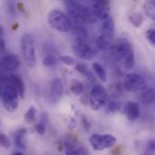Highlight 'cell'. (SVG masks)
Returning a JSON list of instances; mask_svg holds the SVG:
<instances>
[{
	"label": "cell",
	"mask_w": 155,
	"mask_h": 155,
	"mask_svg": "<svg viewBox=\"0 0 155 155\" xmlns=\"http://www.w3.org/2000/svg\"><path fill=\"white\" fill-rule=\"evenodd\" d=\"M101 29H102L101 35L104 37H105L107 40H111L114 37V22L111 15L102 21Z\"/></svg>",
	"instance_id": "cell-13"
},
{
	"label": "cell",
	"mask_w": 155,
	"mask_h": 155,
	"mask_svg": "<svg viewBox=\"0 0 155 155\" xmlns=\"http://www.w3.org/2000/svg\"><path fill=\"white\" fill-rule=\"evenodd\" d=\"M9 78H10V80L12 81V83H13V84L15 85V87L16 88L19 96L23 98V97L25 96V84H24L23 80H22L20 77H18L17 75H15V74H11V75L9 76Z\"/></svg>",
	"instance_id": "cell-17"
},
{
	"label": "cell",
	"mask_w": 155,
	"mask_h": 155,
	"mask_svg": "<svg viewBox=\"0 0 155 155\" xmlns=\"http://www.w3.org/2000/svg\"><path fill=\"white\" fill-rule=\"evenodd\" d=\"M64 5L69 15L78 22L93 24L96 21V17L94 13L84 4L78 1L67 0L64 2Z\"/></svg>",
	"instance_id": "cell-3"
},
{
	"label": "cell",
	"mask_w": 155,
	"mask_h": 155,
	"mask_svg": "<svg viewBox=\"0 0 155 155\" xmlns=\"http://www.w3.org/2000/svg\"><path fill=\"white\" fill-rule=\"evenodd\" d=\"M57 60H59L54 54L48 53L45 55L44 59H43V64L45 66H52L54 65L57 62Z\"/></svg>",
	"instance_id": "cell-26"
},
{
	"label": "cell",
	"mask_w": 155,
	"mask_h": 155,
	"mask_svg": "<svg viewBox=\"0 0 155 155\" xmlns=\"http://www.w3.org/2000/svg\"><path fill=\"white\" fill-rule=\"evenodd\" d=\"M107 92L101 84H96L90 92L89 105L94 111L99 110L107 101Z\"/></svg>",
	"instance_id": "cell-7"
},
{
	"label": "cell",
	"mask_w": 155,
	"mask_h": 155,
	"mask_svg": "<svg viewBox=\"0 0 155 155\" xmlns=\"http://www.w3.org/2000/svg\"><path fill=\"white\" fill-rule=\"evenodd\" d=\"M20 66V60L14 54H6L1 58V67L5 72H12Z\"/></svg>",
	"instance_id": "cell-12"
},
{
	"label": "cell",
	"mask_w": 155,
	"mask_h": 155,
	"mask_svg": "<svg viewBox=\"0 0 155 155\" xmlns=\"http://www.w3.org/2000/svg\"><path fill=\"white\" fill-rule=\"evenodd\" d=\"M35 130H36V132H37L39 134L43 135V134H45V126L44 124L39 123V124H37L35 125Z\"/></svg>",
	"instance_id": "cell-33"
},
{
	"label": "cell",
	"mask_w": 155,
	"mask_h": 155,
	"mask_svg": "<svg viewBox=\"0 0 155 155\" xmlns=\"http://www.w3.org/2000/svg\"><path fill=\"white\" fill-rule=\"evenodd\" d=\"M65 155H90L88 150L79 144L74 139L67 138L64 143Z\"/></svg>",
	"instance_id": "cell-11"
},
{
	"label": "cell",
	"mask_w": 155,
	"mask_h": 155,
	"mask_svg": "<svg viewBox=\"0 0 155 155\" xmlns=\"http://www.w3.org/2000/svg\"><path fill=\"white\" fill-rule=\"evenodd\" d=\"M18 92L9 77H3L1 81V101L4 108L13 113L18 106Z\"/></svg>",
	"instance_id": "cell-1"
},
{
	"label": "cell",
	"mask_w": 155,
	"mask_h": 155,
	"mask_svg": "<svg viewBox=\"0 0 155 155\" xmlns=\"http://www.w3.org/2000/svg\"><path fill=\"white\" fill-rule=\"evenodd\" d=\"M142 100L145 104H152L155 101V90L153 88H148L143 91Z\"/></svg>",
	"instance_id": "cell-22"
},
{
	"label": "cell",
	"mask_w": 155,
	"mask_h": 155,
	"mask_svg": "<svg viewBox=\"0 0 155 155\" xmlns=\"http://www.w3.org/2000/svg\"><path fill=\"white\" fill-rule=\"evenodd\" d=\"M59 61L66 65H74V59L70 55H60L58 57Z\"/></svg>",
	"instance_id": "cell-30"
},
{
	"label": "cell",
	"mask_w": 155,
	"mask_h": 155,
	"mask_svg": "<svg viewBox=\"0 0 155 155\" xmlns=\"http://www.w3.org/2000/svg\"><path fill=\"white\" fill-rule=\"evenodd\" d=\"M26 134V130L25 129H19L15 133L14 138H15V143L17 147L19 148H23L25 147V143H24V140Z\"/></svg>",
	"instance_id": "cell-21"
},
{
	"label": "cell",
	"mask_w": 155,
	"mask_h": 155,
	"mask_svg": "<svg viewBox=\"0 0 155 155\" xmlns=\"http://www.w3.org/2000/svg\"><path fill=\"white\" fill-rule=\"evenodd\" d=\"M155 154V140H151L147 143L144 155H153Z\"/></svg>",
	"instance_id": "cell-27"
},
{
	"label": "cell",
	"mask_w": 155,
	"mask_h": 155,
	"mask_svg": "<svg viewBox=\"0 0 155 155\" xmlns=\"http://www.w3.org/2000/svg\"><path fill=\"white\" fill-rule=\"evenodd\" d=\"M93 69L95 72V74H97V76L100 78L101 81L103 82H106L107 80V76H106V72L104 70V68L103 67V65L99 63H94L93 64Z\"/></svg>",
	"instance_id": "cell-24"
},
{
	"label": "cell",
	"mask_w": 155,
	"mask_h": 155,
	"mask_svg": "<svg viewBox=\"0 0 155 155\" xmlns=\"http://www.w3.org/2000/svg\"><path fill=\"white\" fill-rule=\"evenodd\" d=\"M0 143H1V146L5 149H8L11 146V143H10L8 137L4 134H2L0 135Z\"/></svg>",
	"instance_id": "cell-31"
},
{
	"label": "cell",
	"mask_w": 155,
	"mask_h": 155,
	"mask_svg": "<svg viewBox=\"0 0 155 155\" xmlns=\"http://www.w3.org/2000/svg\"><path fill=\"white\" fill-rule=\"evenodd\" d=\"M0 45H1V53H4L5 50V41L3 38L0 39Z\"/></svg>",
	"instance_id": "cell-34"
},
{
	"label": "cell",
	"mask_w": 155,
	"mask_h": 155,
	"mask_svg": "<svg viewBox=\"0 0 155 155\" xmlns=\"http://www.w3.org/2000/svg\"><path fill=\"white\" fill-rule=\"evenodd\" d=\"M145 37L152 45L155 46V29L150 28L145 33Z\"/></svg>",
	"instance_id": "cell-28"
},
{
	"label": "cell",
	"mask_w": 155,
	"mask_h": 155,
	"mask_svg": "<svg viewBox=\"0 0 155 155\" xmlns=\"http://www.w3.org/2000/svg\"><path fill=\"white\" fill-rule=\"evenodd\" d=\"M70 89H71V92L74 94V95H81L84 91V86L83 84V83H81L79 80L77 79H74L72 80L71 82V84H70Z\"/></svg>",
	"instance_id": "cell-20"
},
{
	"label": "cell",
	"mask_w": 155,
	"mask_h": 155,
	"mask_svg": "<svg viewBox=\"0 0 155 155\" xmlns=\"http://www.w3.org/2000/svg\"><path fill=\"white\" fill-rule=\"evenodd\" d=\"M72 50L77 57L84 60H91L95 54L91 45L81 41H76L72 45Z\"/></svg>",
	"instance_id": "cell-9"
},
{
	"label": "cell",
	"mask_w": 155,
	"mask_h": 155,
	"mask_svg": "<svg viewBox=\"0 0 155 155\" xmlns=\"http://www.w3.org/2000/svg\"><path fill=\"white\" fill-rule=\"evenodd\" d=\"M120 108H121V104L116 102H110V104H108V110L113 113L118 112Z\"/></svg>",
	"instance_id": "cell-32"
},
{
	"label": "cell",
	"mask_w": 155,
	"mask_h": 155,
	"mask_svg": "<svg viewBox=\"0 0 155 155\" xmlns=\"http://www.w3.org/2000/svg\"><path fill=\"white\" fill-rule=\"evenodd\" d=\"M146 85L147 83L145 78L137 73H130L124 77V86L128 92L144 91L146 89Z\"/></svg>",
	"instance_id": "cell-6"
},
{
	"label": "cell",
	"mask_w": 155,
	"mask_h": 155,
	"mask_svg": "<svg viewBox=\"0 0 155 155\" xmlns=\"http://www.w3.org/2000/svg\"><path fill=\"white\" fill-rule=\"evenodd\" d=\"M12 155H24L22 153H13Z\"/></svg>",
	"instance_id": "cell-35"
},
{
	"label": "cell",
	"mask_w": 155,
	"mask_h": 155,
	"mask_svg": "<svg viewBox=\"0 0 155 155\" xmlns=\"http://www.w3.org/2000/svg\"><path fill=\"white\" fill-rule=\"evenodd\" d=\"M64 94V85L60 79H54L51 84L50 96L54 103L58 102Z\"/></svg>",
	"instance_id": "cell-15"
},
{
	"label": "cell",
	"mask_w": 155,
	"mask_h": 155,
	"mask_svg": "<svg viewBox=\"0 0 155 155\" xmlns=\"http://www.w3.org/2000/svg\"><path fill=\"white\" fill-rule=\"evenodd\" d=\"M113 54L115 58L122 61L126 69L134 66V53L132 44L126 38H120L113 46Z\"/></svg>",
	"instance_id": "cell-2"
},
{
	"label": "cell",
	"mask_w": 155,
	"mask_h": 155,
	"mask_svg": "<svg viewBox=\"0 0 155 155\" xmlns=\"http://www.w3.org/2000/svg\"><path fill=\"white\" fill-rule=\"evenodd\" d=\"M25 120L28 124H34L36 120V109L31 106L25 114Z\"/></svg>",
	"instance_id": "cell-25"
},
{
	"label": "cell",
	"mask_w": 155,
	"mask_h": 155,
	"mask_svg": "<svg viewBox=\"0 0 155 155\" xmlns=\"http://www.w3.org/2000/svg\"><path fill=\"white\" fill-rule=\"evenodd\" d=\"M117 140L112 134H93L90 138V144L94 151H104L115 145Z\"/></svg>",
	"instance_id": "cell-8"
},
{
	"label": "cell",
	"mask_w": 155,
	"mask_h": 155,
	"mask_svg": "<svg viewBox=\"0 0 155 155\" xmlns=\"http://www.w3.org/2000/svg\"><path fill=\"white\" fill-rule=\"evenodd\" d=\"M75 69L82 74H84L89 81H91L92 83H94L95 81V77L94 75V74H92V72L90 70L87 69L86 65L84 64H81V63H77L76 64V66H75Z\"/></svg>",
	"instance_id": "cell-19"
},
{
	"label": "cell",
	"mask_w": 155,
	"mask_h": 155,
	"mask_svg": "<svg viewBox=\"0 0 155 155\" xmlns=\"http://www.w3.org/2000/svg\"><path fill=\"white\" fill-rule=\"evenodd\" d=\"M124 114L127 119L131 122H134L139 118L140 115V106L137 103L130 101L124 106Z\"/></svg>",
	"instance_id": "cell-14"
},
{
	"label": "cell",
	"mask_w": 155,
	"mask_h": 155,
	"mask_svg": "<svg viewBox=\"0 0 155 155\" xmlns=\"http://www.w3.org/2000/svg\"><path fill=\"white\" fill-rule=\"evenodd\" d=\"M108 42L109 40H107L105 37H104L102 35L100 36H98V38L96 39V44H97V46L100 48V49H105L107 46H108Z\"/></svg>",
	"instance_id": "cell-29"
},
{
	"label": "cell",
	"mask_w": 155,
	"mask_h": 155,
	"mask_svg": "<svg viewBox=\"0 0 155 155\" xmlns=\"http://www.w3.org/2000/svg\"><path fill=\"white\" fill-rule=\"evenodd\" d=\"M48 24L51 27L59 32H69L72 29V20L61 10L53 9L49 12L47 16Z\"/></svg>",
	"instance_id": "cell-4"
},
{
	"label": "cell",
	"mask_w": 155,
	"mask_h": 155,
	"mask_svg": "<svg viewBox=\"0 0 155 155\" xmlns=\"http://www.w3.org/2000/svg\"><path fill=\"white\" fill-rule=\"evenodd\" d=\"M71 31H72L73 34L76 36L77 41L84 42V41L88 38V36H89V34H88L87 30L85 29V27H84V25H82L80 24V22L73 23Z\"/></svg>",
	"instance_id": "cell-16"
},
{
	"label": "cell",
	"mask_w": 155,
	"mask_h": 155,
	"mask_svg": "<svg viewBox=\"0 0 155 155\" xmlns=\"http://www.w3.org/2000/svg\"><path fill=\"white\" fill-rule=\"evenodd\" d=\"M20 47L25 64L30 68L35 66L36 59H35V40L33 36L29 34L24 35L20 40Z\"/></svg>",
	"instance_id": "cell-5"
},
{
	"label": "cell",
	"mask_w": 155,
	"mask_h": 155,
	"mask_svg": "<svg viewBox=\"0 0 155 155\" xmlns=\"http://www.w3.org/2000/svg\"><path fill=\"white\" fill-rule=\"evenodd\" d=\"M93 13L102 21L110 16V3L106 0H97L92 3Z\"/></svg>",
	"instance_id": "cell-10"
},
{
	"label": "cell",
	"mask_w": 155,
	"mask_h": 155,
	"mask_svg": "<svg viewBox=\"0 0 155 155\" xmlns=\"http://www.w3.org/2000/svg\"><path fill=\"white\" fill-rule=\"evenodd\" d=\"M129 20L134 27L139 28L143 25L144 18L140 13H133L129 15Z\"/></svg>",
	"instance_id": "cell-23"
},
{
	"label": "cell",
	"mask_w": 155,
	"mask_h": 155,
	"mask_svg": "<svg viewBox=\"0 0 155 155\" xmlns=\"http://www.w3.org/2000/svg\"><path fill=\"white\" fill-rule=\"evenodd\" d=\"M143 10L145 15L155 22V1H145L143 4Z\"/></svg>",
	"instance_id": "cell-18"
}]
</instances>
